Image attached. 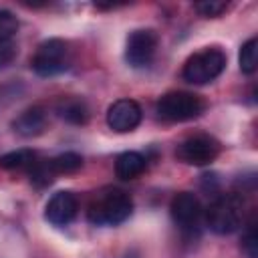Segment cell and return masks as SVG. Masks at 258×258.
<instances>
[{
  "mask_svg": "<svg viewBox=\"0 0 258 258\" xmlns=\"http://www.w3.org/2000/svg\"><path fill=\"white\" fill-rule=\"evenodd\" d=\"M133 212V200L123 189H109L101 194L87 210V218L95 226H117Z\"/></svg>",
  "mask_w": 258,
  "mask_h": 258,
  "instance_id": "obj_1",
  "label": "cell"
},
{
  "mask_svg": "<svg viewBox=\"0 0 258 258\" xmlns=\"http://www.w3.org/2000/svg\"><path fill=\"white\" fill-rule=\"evenodd\" d=\"M226 67V54L220 48H204L191 54L183 64V79L191 85H206L222 75Z\"/></svg>",
  "mask_w": 258,
  "mask_h": 258,
  "instance_id": "obj_3",
  "label": "cell"
},
{
  "mask_svg": "<svg viewBox=\"0 0 258 258\" xmlns=\"http://www.w3.org/2000/svg\"><path fill=\"white\" fill-rule=\"evenodd\" d=\"M194 8L202 16H206V18H216V16H220L228 8V2H222V0H204V2H196Z\"/></svg>",
  "mask_w": 258,
  "mask_h": 258,
  "instance_id": "obj_19",
  "label": "cell"
},
{
  "mask_svg": "<svg viewBox=\"0 0 258 258\" xmlns=\"http://www.w3.org/2000/svg\"><path fill=\"white\" fill-rule=\"evenodd\" d=\"M32 69L40 77H52L69 67V46L60 38H48L38 44L32 56Z\"/></svg>",
  "mask_w": 258,
  "mask_h": 258,
  "instance_id": "obj_5",
  "label": "cell"
},
{
  "mask_svg": "<svg viewBox=\"0 0 258 258\" xmlns=\"http://www.w3.org/2000/svg\"><path fill=\"white\" fill-rule=\"evenodd\" d=\"M256 64H258V40L250 38L240 48V69L242 73L252 75L256 71Z\"/></svg>",
  "mask_w": 258,
  "mask_h": 258,
  "instance_id": "obj_16",
  "label": "cell"
},
{
  "mask_svg": "<svg viewBox=\"0 0 258 258\" xmlns=\"http://www.w3.org/2000/svg\"><path fill=\"white\" fill-rule=\"evenodd\" d=\"M141 107L133 99H119L107 111V125L117 133L133 131L141 123Z\"/></svg>",
  "mask_w": 258,
  "mask_h": 258,
  "instance_id": "obj_8",
  "label": "cell"
},
{
  "mask_svg": "<svg viewBox=\"0 0 258 258\" xmlns=\"http://www.w3.org/2000/svg\"><path fill=\"white\" fill-rule=\"evenodd\" d=\"M244 204L236 194L218 196L206 210V222L216 234H232L242 226Z\"/></svg>",
  "mask_w": 258,
  "mask_h": 258,
  "instance_id": "obj_2",
  "label": "cell"
},
{
  "mask_svg": "<svg viewBox=\"0 0 258 258\" xmlns=\"http://www.w3.org/2000/svg\"><path fill=\"white\" fill-rule=\"evenodd\" d=\"M220 153V143L210 135H194L181 141L175 149V157L189 165H208Z\"/></svg>",
  "mask_w": 258,
  "mask_h": 258,
  "instance_id": "obj_6",
  "label": "cell"
},
{
  "mask_svg": "<svg viewBox=\"0 0 258 258\" xmlns=\"http://www.w3.org/2000/svg\"><path fill=\"white\" fill-rule=\"evenodd\" d=\"M48 163L54 173H75L83 167V157L75 151H64V153L48 159Z\"/></svg>",
  "mask_w": 258,
  "mask_h": 258,
  "instance_id": "obj_15",
  "label": "cell"
},
{
  "mask_svg": "<svg viewBox=\"0 0 258 258\" xmlns=\"http://www.w3.org/2000/svg\"><path fill=\"white\" fill-rule=\"evenodd\" d=\"M16 56V44L10 40V42H0V71L6 69Z\"/></svg>",
  "mask_w": 258,
  "mask_h": 258,
  "instance_id": "obj_21",
  "label": "cell"
},
{
  "mask_svg": "<svg viewBox=\"0 0 258 258\" xmlns=\"http://www.w3.org/2000/svg\"><path fill=\"white\" fill-rule=\"evenodd\" d=\"M171 218L175 224H179L181 228H191L198 224L200 216H202V206H200V200L189 194V191H179L173 196L171 200Z\"/></svg>",
  "mask_w": 258,
  "mask_h": 258,
  "instance_id": "obj_10",
  "label": "cell"
},
{
  "mask_svg": "<svg viewBox=\"0 0 258 258\" xmlns=\"http://www.w3.org/2000/svg\"><path fill=\"white\" fill-rule=\"evenodd\" d=\"M12 127L22 137H36L46 127V113L40 107H30L12 121Z\"/></svg>",
  "mask_w": 258,
  "mask_h": 258,
  "instance_id": "obj_11",
  "label": "cell"
},
{
  "mask_svg": "<svg viewBox=\"0 0 258 258\" xmlns=\"http://www.w3.org/2000/svg\"><path fill=\"white\" fill-rule=\"evenodd\" d=\"M28 173H30V181L36 183L38 187L40 185H48L52 181V175H54V171L50 169L48 159H42V161L34 159V163L28 167Z\"/></svg>",
  "mask_w": 258,
  "mask_h": 258,
  "instance_id": "obj_17",
  "label": "cell"
},
{
  "mask_svg": "<svg viewBox=\"0 0 258 258\" xmlns=\"http://www.w3.org/2000/svg\"><path fill=\"white\" fill-rule=\"evenodd\" d=\"M36 159V153L30 149H16L10 153L0 155V167L2 169H22V167H30Z\"/></svg>",
  "mask_w": 258,
  "mask_h": 258,
  "instance_id": "obj_14",
  "label": "cell"
},
{
  "mask_svg": "<svg viewBox=\"0 0 258 258\" xmlns=\"http://www.w3.org/2000/svg\"><path fill=\"white\" fill-rule=\"evenodd\" d=\"M77 210H79V202L73 191H56L46 202L44 218L52 226H67L75 220Z\"/></svg>",
  "mask_w": 258,
  "mask_h": 258,
  "instance_id": "obj_9",
  "label": "cell"
},
{
  "mask_svg": "<svg viewBox=\"0 0 258 258\" xmlns=\"http://www.w3.org/2000/svg\"><path fill=\"white\" fill-rule=\"evenodd\" d=\"M206 103L194 95V93H185V91H171L165 93L159 101H157V115L165 121H189L196 119L198 115H202Z\"/></svg>",
  "mask_w": 258,
  "mask_h": 258,
  "instance_id": "obj_4",
  "label": "cell"
},
{
  "mask_svg": "<svg viewBox=\"0 0 258 258\" xmlns=\"http://www.w3.org/2000/svg\"><path fill=\"white\" fill-rule=\"evenodd\" d=\"M242 248L248 254V258H256L258 256V236H256V222L254 220L248 224V230L242 236Z\"/></svg>",
  "mask_w": 258,
  "mask_h": 258,
  "instance_id": "obj_20",
  "label": "cell"
},
{
  "mask_svg": "<svg viewBox=\"0 0 258 258\" xmlns=\"http://www.w3.org/2000/svg\"><path fill=\"white\" fill-rule=\"evenodd\" d=\"M56 111H58V115H60L64 121H69V123H73V125H83V123H87V119H89V109H87L85 101H81V99H77V97L62 99V101L56 105Z\"/></svg>",
  "mask_w": 258,
  "mask_h": 258,
  "instance_id": "obj_13",
  "label": "cell"
},
{
  "mask_svg": "<svg viewBox=\"0 0 258 258\" xmlns=\"http://www.w3.org/2000/svg\"><path fill=\"white\" fill-rule=\"evenodd\" d=\"M147 159L137 151H125L115 159V175L119 179H135L145 171Z\"/></svg>",
  "mask_w": 258,
  "mask_h": 258,
  "instance_id": "obj_12",
  "label": "cell"
},
{
  "mask_svg": "<svg viewBox=\"0 0 258 258\" xmlns=\"http://www.w3.org/2000/svg\"><path fill=\"white\" fill-rule=\"evenodd\" d=\"M18 30V20L12 12L0 10V42H10V38Z\"/></svg>",
  "mask_w": 258,
  "mask_h": 258,
  "instance_id": "obj_18",
  "label": "cell"
},
{
  "mask_svg": "<svg viewBox=\"0 0 258 258\" xmlns=\"http://www.w3.org/2000/svg\"><path fill=\"white\" fill-rule=\"evenodd\" d=\"M157 50V34L151 28H139L133 30L127 38L125 46V60L133 69H143L149 67Z\"/></svg>",
  "mask_w": 258,
  "mask_h": 258,
  "instance_id": "obj_7",
  "label": "cell"
}]
</instances>
